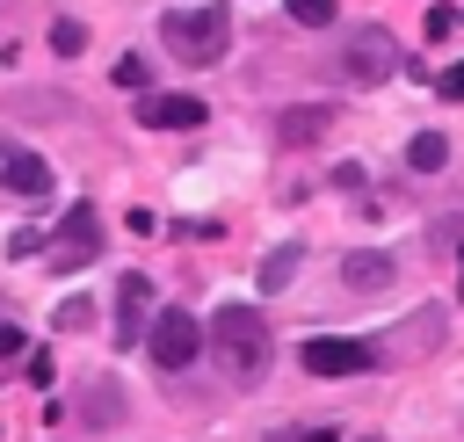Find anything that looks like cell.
<instances>
[{"label":"cell","instance_id":"6","mask_svg":"<svg viewBox=\"0 0 464 442\" xmlns=\"http://www.w3.org/2000/svg\"><path fill=\"white\" fill-rule=\"evenodd\" d=\"M297 355H304V370H312V377H355V370H370V362H377V341L319 333V341H304Z\"/></svg>","mask_w":464,"mask_h":442},{"label":"cell","instance_id":"21","mask_svg":"<svg viewBox=\"0 0 464 442\" xmlns=\"http://www.w3.org/2000/svg\"><path fill=\"white\" fill-rule=\"evenodd\" d=\"M457 22H464L457 7H428V36H457Z\"/></svg>","mask_w":464,"mask_h":442},{"label":"cell","instance_id":"8","mask_svg":"<svg viewBox=\"0 0 464 442\" xmlns=\"http://www.w3.org/2000/svg\"><path fill=\"white\" fill-rule=\"evenodd\" d=\"M152 275H116V348H145V333H152Z\"/></svg>","mask_w":464,"mask_h":442},{"label":"cell","instance_id":"25","mask_svg":"<svg viewBox=\"0 0 464 442\" xmlns=\"http://www.w3.org/2000/svg\"><path fill=\"white\" fill-rule=\"evenodd\" d=\"M457 275H464V254H457ZM457 290H464V283H457Z\"/></svg>","mask_w":464,"mask_h":442},{"label":"cell","instance_id":"12","mask_svg":"<svg viewBox=\"0 0 464 442\" xmlns=\"http://www.w3.org/2000/svg\"><path fill=\"white\" fill-rule=\"evenodd\" d=\"M80 420H87V428H116V420H123V384L94 377V384H87V399H80Z\"/></svg>","mask_w":464,"mask_h":442},{"label":"cell","instance_id":"23","mask_svg":"<svg viewBox=\"0 0 464 442\" xmlns=\"http://www.w3.org/2000/svg\"><path fill=\"white\" fill-rule=\"evenodd\" d=\"M123 232H138V239H152V232H160V217H152V210H130V217H123Z\"/></svg>","mask_w":464,"mask_h":442},{"label":"cell","instance_id":"2","mask_svg":"<svg viewBox=\"0 0 464 442\" xmlns=\"http://www.w3.org/2000/svg\"><path fill=\"white\" fill-rule=\"evenodd\" d=\"M210 355H218V370H225L232 384H254V377L268 370V319H261L254 304H225V312L210 319Z\"/></svg>","mask_w":464,"mask_h":442},{"label":"cell","instance_id":"24","mask_svg":"<svg viewBox=\"0 0 464 442\" xmlns=\"http://www.w3.org/2000/svg\"><path fill=\"white\" fill-rule=\"evenodd\" d=\"M304 442H334V435H326V428H312V435H304Z\"/></svg>","mask_w":464,"mask_h":442},{"label":"cell","instance_id":"17","mask_svg":"<svg viewBox=\"0 0 464 442\" xmlns=\"http://www.w3.org/2000/svg\"><path fill=\"white\" fill-rule=\"evenodd\" d=\"M80 43H87V29H80L72 14H58V22H51V51H58V58H72Z\"/></svg>","mask_w":464,"mask_h":442},{"label":"cell","instance_id":"20","mask_svg":"<svg viewBox=\"0 0 464 442\" xmlns=\"http://www.w3.org/2000/svg\"><path fill=\"white\" fill-rule=\"evenodd\" d=\"M145 80H152L145 58H116V87H145Z\"/></svg>","mask_w":464,"mask_h":442},{"label":"cell","instance_id":"3","mask_svg":"<svg viewBox=\"0 0 464 442\" xmlns=\"http://www.w3.org/2000/svg\"><path fill=\"white\" fill-rule=\"evenodd\" d=\"M399 65H406V51H399V36L377 29V22L348 29V43H341V58H334V72H341L348 87H377V80H392Z\"/></svg>","mask_w":464,"mask_h":442},{"label":"cell","instance_id":"18","mask_svg":"<svg viewBox=\"0 0 464 442\" xmlns=\"http://www.w3.org/2000/svg\"><path fill=\"white\" fill-rule=\"evenodd\" d=\"M290 22H304V29H326V22H334V0H290Z\"/></svg>","mask_w":464,"mask_h":442},{"label":"cell","instance_id":"11","mask_svg":"<svg viewBox=\"0 0 464 442\" xmlns=\"http://www.w3.org/2000/svg\"><path fill=\"white\" fill-rule=\"evenodd\" d=\"M341 283L370 297V290H384V283H399V261H392V254H341Z\"/></svg>","mask_w":464,"mask_h":442},{"label":"cell","instance_id":"1","mask_svg":"<svg viewBox=\"0 0 464 442\" xmlns=\"http://www.w3.org/2000/svg\"><path fill=\"white\" fill-rule=\"evenodd\" d=\"M160 43H167L181 65H218V58L232 51V7H225V0L167 7V14H160Z\"/></svg>","mask_w":464,"mask_h":442},{"label":"cell","instance_id":"5","mask_svg":"<svg viewBox=\"0 0 464 442\" xmlns=\"http://www.w3.org/2000/svg\"><path fill=\"white\" fill-rule=\"evenodd\" d=\"M145 355L174 377V370H188V362L203 355V326H196L188 312H160V319H152V333H145Z\"/></svg>","mask_w":464,"mask_h":442},{"label":"cell","instance_id":"10","mask_svg":"<svg viewBox=\"0 0 464 442\" xmlns=\"http://www.w3.org/2000/svg\"><path fill=\"white\" fill-rule=\"evenodd\" d=\"M203 116H210V109H203L196 94H145V101H138V123H145V130H196Z\"/></svg>","mask_w":464,"mask_h":442},{"label":"cell","instance_id":"16","mask_svg":"<svg viewBox=\"0 0 464 442\" xmlns=\"http://www.w3.org/2000/svg\"><path fill=\"white\" fill-rule=\"evenodd\" d=\"M51 326H58V333H87V326H94V304H87V297H65V304L51 312Z\"/></svg>","mask_w":464,"mask_h":442},{"label":"cell","instance_id":"19","mask_svg":"<svg viewBox=\"0 0 464 442\" xmlns=\"http://www.w3.org/2000/svg\"><path fill=\"white\" fill-rule=\"evenodd\" d=\"M22 355H29V333H22V326H0V377H7Z\"/></svg>","mask_w":464,"mask_h":442},{"label":"cell","instance_id":"15","mask_svg":"<svg viewBox=\"0 0 464 442\" xmlns=\"http://www.w3.org/2000/svg\"><path fill=\"white\" fill-rule=\"evenodd\" d=\"M297 261H304V246H297V239H290V246H268V261H261V290H290Z\"/></svg>","mask_w":464,"mask_h":442},{"label":"cell","instance_id":"4","mask_svg":"<svg viewBox=\"0 0 464 442\" xmlns=\"http://www.w3.org/2000/svg\"><path fill=\"white\" fill-rule=\"evenodd\" d=\"M94 254H102V217H94L87 203H72V210H65V225L51 232L44 261H51V275H72V268H87Z\"/></svg>","mask_w":464,"mask_h":442},{"label":"cell","instance_id":"14","mask_svg":"<svg viewBox=\"0 0 464 442\" xmlns=\"http://www.w3.org/2000/svg\"><path fill=\"white\" fill-rule=\"evenodd\" d=\"M442 159H450V138H442V130H420V138L406 145V167H413V174H442Z\"/></svg>","mask_w":464,"mask_h":442},{"label":"cell","instance_id":"9","mask_svg":"<svg viewBox=\"0 0 464 442\" xmlns=\"http://www.w3.org/2000/svg\"><path fill=\"white\" fill-rule=\"evenodd\" d=\"M0 188H7V196H51V167H44L29 145H7V138H0Z\"/></svg>","mask_w":464,"mask_h":442},{"label":"cell","instance_id":"22","mask_svg":"<svg viewBox=\"0 0 464 442\" xmlns=\"http://www.w3.org/2000/svg\"><path fill=\"white\" fill-rule=\"evenodd\" d=\"M435 94H442V101H464V65H450V72L435 80Z\"/></svg>","mask_w":464,"mask_h":442},{"label":"cell","instance_id":"13","mask_svg":"<svg viewBox=\"0 0 464 442\" xmlns=\"http://www.w3.org/2000/svg\"><path fill=\"white\" fill-rule=\"evenodd\" d=\"M326 123H334V109H283V123H276V138L283 145H312V138H326Z\"/></svg>","mask_w":464,"mask_h":442},{"label":"cell","instance_id":"7","mask_svg":"<svg viewBox=\"0 0 464 442\" xmlns=\"http://www.w3.org/2000/svg\"><path fill=\"white\" fill-rule=\"evenodd\" d=\"M442 326H450V319H442V304H420L406 326H392V333H384L377 362H413V355H435V348H442Z\"/></svg>","mask_w":464,"mask_h":442}]
</instances>
